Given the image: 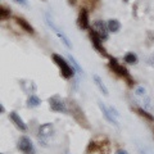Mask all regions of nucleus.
Returning <instances> with one entry per match:
<instances>
[{
  "mask_svg": "<svg viewBox=\"0 0 154 154\" xmlns=\"http://www.w3.org/2000/svg\"><path fill=\"white\" fill-rule=\"evenodd\" d=\"M9 119H11L14 126H16L18 130H21L22 132L27 131V125L25 123V121H23V119L21 118V116H19L17 112L12 110V112L9 113Z\"/></svg>",
  "mask_w": 154,
  "mask_h": 154,
  "instance_id": "4468645a",
  "label": "nucleus"
},
{
  "mask_svg": "<svg viewBox=\"0 0 154 154\" xmlns=\"http://www.w3.org/2000/svg\"><path fill=\"white\" fill-rule=\"evenodd\" d=\"M153 137H154V126H153Z\"/></svg>",
  "mask_w": 154,
  "mask_h": 154,
  "instance_id": "2f4dec72",
  "label": "nucleus"
},
{
  "mask_svg": "<svg viewBox=\"0 0 154 154\" xmlns=\"http://www.w3.org/2000/svg\"><path fill=\"white\" fill-rule=\"evenodd\" d=\"M0 154H4V153H0Z\"/></svg>",
  "mask_w": 154,
  "mask_h": 154,
  "instance_id": "72a5a7b5",
  "label": "nucleus"
},
{
  "mask_svg": "<svg viewBox=\"0 0 154 154\" xmlns=\"http://www.w3.org/2000/svg\"><path fill=\"white\" fill-rule=\"evenodd\" d=\"M13 2L19 4V5H22V7H28V2H27V0H13Z\"/></svg>",
  "mask_w": 154,
  "mask_h": 154,
  "instance_id": "a878e982",
  "label": "nucleus"
},
{
  "mask_svg": "<svg viewBox=\"0 0 154 154\" xmlns=\"http://www.w3.org/2000/svg\"><path fill=\"white\" fill-rule=\"evenodd\" d=\"M12 16V11L9 8H7L5 5H2L0 7V19L2 21H7V19H9Z\"/></svg>",
  "mask_w": 154,
  "mask_h": 154,
  "instance_id": "4be33fe9",
  "label": "nucleus"
},
{
  "mask_svg": "<svg viewBox=\"0 0 154 154\" xmlns=\"http://www.w3.org/2000/svg\"><path fill=\"white\" fill-rule=\"evenodd\" d=\"M146 35H148V38H146V41H148V42H146V45H148V46H150L153 42H154V32L148 31Z\"/></svg>",
  "mask_w": 154,
  "mask_h": 154,
  "instance_id": "393cba45",
  "label": "nucleus"
},
{
  "mask_svg": "<svg viewBox=\"0 0 154 154\" xmlns=\"http://www.w3.org/2000/svg\"><path fill=\"white\" fill-rule=\"evenodd\" d=\"M137 150L140 154H154V152L150 148L144 146V145H137Z\"/></svg>",
  "mask_w": 154,
  "mask_h": 154,
  "instance_id": "5701e85b",
  "label": "nucleus"
},
{
  "mask_svg": "<svg viewBox=\"0 0 154 154\" xmlns=\"http://www.w3.org/2000/svg\"><path fill=\"white\" fill-rule=\"evenodd\" d=\"M109 109H110V112H112V113H113V116H114V117H117V118H119V113H118V110H117V109H116L114 107H112V105H110V107H109Z\"/></svg>",
  "mask_w": 154,
  "mask_h": 154,
  "instance_id": "bb28decb",
  "label": "nucleus"
},
{
  "mask_svg": "<svg viewBox=\"0 0 154 154\" xmlns=\"http://www.w3.org/2000/svg\"><path fill=\"white\" fill-rule=\"evenodd\" d=\"M98 105H99V108H100V110H102V113H103V116H104V118L107 119V121L110 123V125H114V126H118V118L117 117H114L113 116V113L110 112V109H109V107H107L103 102H98Z\"/></svg>",
  "mask_w": 154,
  "mask_h": 154,
  "instance_id": "f8f14e48",
  "label": "nucleus"
},
{
  "mask_svg": "<svg viewBox=\"0 0 154 154\" xmlns=\"http://www.w3.org/2000/svg\"><path fill=\"white\" fill-rule=\"evenodd\" d=\"M114 154H128L125 149H118V150H116V153Z\"/></svg>",
  "mask_w": 154,
  "mask_h": 154,
  "instance_id": "c85d7f7f",
  "label": "nucleus"
},
{
  "mask_svg": "<svg viewBox=\"0 0 154 154\" xmlns=\"http://www.w3.org/2000/svg\"><path fill=\"white\" fill-rule=\"evenodd\" d=\"M86 154H109L110 153V143L107 137L91 139L86 146Z\"/></svg>",
  "mask_w": 154,
  "mask_h": 154,
  "instance_id": "f03ea898",
  "label": "nucleus"
},
{
  "mask_svg": "<svg viewBox=\"0 0 154 154\" xmlns=\"http://www.w3.org/2000/svg\"><path fill=\"white\" fill-rule=\"evenodd\" d=\"M53 134H54V126H53V123H50V122L42 123L41 126L38 127V131H37V139H38L40 145L46 148L48 139H50Z\"/></svg>",
  "mask_w": 154,
  "mask_h": 154,
  "instance_id": "423d86ee",
  "label": "nucleus"
},
{
  "mask_svg": "<svg viewBox=\"0 0 154 154\" xmlns=\"http://www.w3.org/2000/svg\"><path fill=\"white\" fill-rule=\"evenodd\" d=\"M123 60H125V63H127V64H136L139 62V58L135 53L130 51V53H127V54H125Z\"/></svg>",
  "mask_w": 154,
  "mask_h": 154,
  "instance_id": "412c9836",
  "label": "nucleus"
},
{
  "mask_svg": "<svg viewBox=\"0 0 154 154\" xmlns=\"http://www.w3.org/2000/svg\"><path fill=\"white\" fill-rule=\"evenodd\" d=\"M93 81H94L95 86L99 89V91H100L102 94H104L105 96H107V95L109 94L108 88H107V86H105V84L103 82V80L100 79V76H98V75H93Z\"/></svg>",
  "mask_w": 154,
  "mask_h": 154,
  "instance_id": "2eb2a0df",
  "label": "nucleus"
},
{
  "mask_svg": "<svg viewBox=\"0 0 154 154\" xmlns=\"http://www.w3.org/2000/svg\"><path fill=\"white\" fill-rule=\"evenodd\" d=\"M108 68L113 72L114 75H117L118 77H121V79H123L125 81L127 82V85L130 86V88H132V86L135 85V80L131 77V75H130L128 69L126 68L125 66L119 64V62L116 59V58H109V62H108Z\"/></svg>",
  "mask_w": 154,
  "mask_h": 154,
  "instance_id": "7ed1b4c3",
  "label": "nucleus"
},
{
  "mask_svg": "<svg viewBox=\"0 0 154 154\" xmlns=\"http://www.w3.org/2000/svg\"><path fill=\"white\" fill-rule=\"evenodd\" d=\"M48 103H49V107L53 112L57 113H68V107L64 103V100L60 98L59 95H53L48 99Z\"/></svg>",
  "mask_w": 154,
  "mask_h": 154,
  "instance_id": "6e6552de",
  "label": "nucleus"
},
{
  "mask_svg": "<svg viewBox=\"0 0 154 154\" xmlns=\"http://www.w3.org/2000/svg\"><path fill=\"white\" fill-rule=\"evenodd\" d=\"M45 22H46V25L49 26L53 31H54V33L58 36V38H59V40L66 45L67 49H72V42L69 40V37L66 35L64 31H62L60 28L55 25V22L53 21V18H51V16H50L49 13H45Z\"/></svg>",
  "mask_w": 154,
  "mask_h": 154,
  "instance_id": "39448f33",
  "label": "nucleus"
},
{
  "mask_svg": "<svg viewBox=\"0 0 154 154\" xmlns=\"http://www.w3.org/2000/svg\"><path fill=\"white\" fill-rule=\"evenodd\" d=\"M17 148L19 152H22L23 154H36L35 146L31 141L30 137L27 136H21L17 141Z\"/></svg>",
  "mask_w": 154,
  "mask_h": 154,
  "instance_id": "1a4fd4ad",
  "label": "nucleus"
},
{
  "mask_svg": "<svg viewBox=\"0 0 154 154\" xmlns=\"http://www.w3.org/2000/svg\"><path fill=\"white\" fill-rule=\"evenodd\" d=\"M51 59L53 62L55 63V66L59 68V72H60V76L63 77V79L66 80H69V79H73L75 76V68L71 66L69 62H67L66 59L62 55L57 54V53H54V54H51Z\"/></svg>",
  "mask_w": 154,
  "mask_h": 154,
  "instance_id": "20e7f679",
  "label": "nucleus"
},
{
  "mask_svg": "<svg viewBox=\"0 0 154 154\" xmlns=\"http://www.w3.org/2000/svg\"><path fill=\"white\" fill-rule=\"evenodd\" d=\"M68 4H69V5H75V4H76V0H68Z\"/></svg>",
  "mask_w": 154,
  "mask_h": 154,
  "instance_id": "7c9ffc66",
  "label": "nucleus"
},
{
  "mask_svg": "<svg viewBox=\"0 0 154 154\" xmlns=\"http://www.w3.org/2000/svg\"><path fill=\"white\" fill-rule=\"evenodd\" d=\"M123 2H128V0H123Z\"/></svg>",
  "mask_w": 154,
  "mask_h": 154,
  "instance_id": "473e14b6",
  "label": "nucleus"
},
{
  "mask_svg": "<svg viewBox=\"0 0 154 154\" xmlns=\"http://www.w3.org/2000/svg\"><path fill=\"white\" fill-rule=\"evenodd\" d=\"M94 30L96 31V33L100 36V38H102L103 41H105V40H108V38H109L108 25L104 21H100V19L95 21L94 22Z\"/></svg>",
  "mask_w": 154,
  "mask_h": 154,
  "instance_id": "9b49d317",
  "label": "nucleus"
},
{
  "mask_svg": "<svg viewBox=\"0 0 154 154\" xmlns=\"http://www.w3.org/2000/svg\"><path fill=\"white\" fill-rule=\"evenodd\" d=\"M146 63L149 64V66H152V67H154V54H152L150 57L146 59Z\"/></svg>",
  "mask_w": 154,
  "mask_h": 154,
  "instance_id": "cd10ccee",
  "label": "nucleus"
},
{
  "mask_svg": "<svg viewBox=\"0 0 154 154\" xmlns=\"http://www.w3.org/2000/svg\"><path fill=\"white\" fill-rule=\"evenodd\" d=\"M135 94L139 95V96H145L146 95V90L143 88V86H137L136 90H135Z\"/></svg>",
  "mask_w": 154,
  "mask_h": 154,
  "instance_id": "b1692460",
  "label": "nucleus"
},
{
  "mask_svg": "<svg viewBox=\"0 0 154 154\" xmlns=\"http://www.w3.org/2000/svg\"><path fill=\"white\" fill-rule=\"evenodd\" d=\"M77 26L82 31L90 30V17H89V11L86 8H81L79 17H77Z\"/></svg>",
  "mask_w": 154,
  "mask_h": 154,
  "instance_id": "9d476101",
  "label": "nucleus"
},
{
  "mask_svg": "<svg viewBox=\"0 0 154 154\" xmlns=\"http://www.w3.org/2000/svg\"><path fill=\"white\" fill-rule=\"evenodd\" d=\"M0 112L5 113V107H4V104H0Z\"/></svg>",
  "mask_w": 154,
  "mask_h": 154,
  "instance_id": "c756f323",
  "label": "nucleus"
},
{
  "mask_svg": "<svg viewBox=\"0 0 154 154\" xmlns=\"http://www.w3.org/2000/svg\"><path fill=\"white\" fill-rule=\"evenodd\" d=\"M68 154H69V153H68Z\"/></svg>",
  "mask_w": 154,
  "mask_h": 154,
  "instance_id": "f704fd0d",
  "label": "nucleus"
},
{
  "mask_svg": "<svg viewBox=\"0 0 154 154\" xmlns=\"http://www.w3.org/2000/svg\"><path fill=\"white\" fill-rule=\"evenodd\" d=\"M135 110V113L139 114L141 118L144 119H146L148 122H154V116L150 113V112H148L146 109H144V108H140V107H137V108H132Z\"/></svg>",
  "mask_w": 154,
  "mask_h": 154,
  "instance_id": "dca6fc26",
  "label": "nucleus"
},
{
  "mask_svg": "<svg viewBox=\"0 0 154 154\" xmlns=\"http://www.w3.org/2000/svg\"><path fill=\"white\" fill-rule=\"evenodd\" d=\"M67 59H68V62L71 63V66L75 68V71L77 72V73H80V75H84V69L81 68V66L79 64V62L76 60V58L75 57H72V54H68L67 55Z\"/></svg>",
  "mask_w": 154,
  "mask_h": 154,
  "instance_id": "aec40b11",
  "label": "nucleus"
},
{
  "mask_svg": "<svg viewBox=\"0 0 154 154\" xmlns=\"http://www.w3.org/2000/svg\"><path fill=\"white\" fill-rule=\"evenodd\" d=\"M68 110H69V114L73 117V119L79 123L80 127H82L85 130H91V125H90L89 118L86 117L84 109L81 108L75 100H72V99L68 100Z\"/></svg>",
  "mask_w": 154,
  "mask_h": 154,
  "instance_id": "f257e3e1",
  "label": "nucleus"
},
{
  "mask_svg": "<svg viewBox=\"0 0 154 154\" xmlns=\"http://www.w3.org/2000/svg\"><path fill=\"white\" fill-rule=\"evenodd\" d=\"M107 25H108L109 32L117 33L119 30H121V23H119L118 19H109V21L107 22Z\"/></svg>",
  "mask_w": 154,
  "mask_h": 154,
  "instance_id": "6ab92c4d",
  "label": "nucleus"
},
{
  "mask_svg": "<svg viewBox=\"0 0 154 154\" xmlns=\"http://www.w3.org/2000/svg\"><path fill=\"white\" fill-rule=\"evenodd\" d=\"M14 19H16L17 25L22 28V31H25L26 33H28V35H35V28H33V26L27 21L26 18L17 16V17H14Z\"/></svg>",
  "mask_w": 154,
  "mask_h": 154,
  "instance_id": "ddd939ff",
  "label": "nucleus"
},
{
  "mask_svg": "<svg viewBox=\"0 0 154 154\" xmlns=\"http://www.w3.org/2000/svg\"><path fill=\"white\" fill-rule=\"evenodd\" d=\"M89 38H90V42H91V45H93V48L99 53L102 57H104V58H108L109 59V54H108V51H107V49L103 46V40L100 38V36L96 33V31L95 30H91L89 31Z\"/></svg>",
  "mask_w": 154,
  "mask_h": 154,
  "instance_id": "0eeeda50",
  "label": "nucleus"
},
{
  "mask_svg": "<svg viewBox=\"0 0 154 154\" xmlns=\"http://www.w3.org/2000/svg\"><path fill=\"white\" fill-rule=\"evenodd\" d=\"M19 84H21V86H22V89L25 90V93H27V94H32V93H35L36 91V85H35V82L33 81H19Z\"/></svg>",
  "mask_w": 154,
  "mask_h": 154,
  "instance_id": "f3484780",
  "label": "nucleus"
},
{
  "mask_svg": "<svg viewBox=\"0 0 154 154\" xmlns=\"http://www.w3.org/2000/svg\"><path fill=\"white\" fill-rule=\"evenodd\" d=\"M41 104V99L35 94H30L27 98V107L28 108H36Z\"/></svg>",
  "mask_w": 154,
  "mask_h": 154,
  "instance_id": "a211bd4d",
  "label": "nucleus"
}]
</instances>
